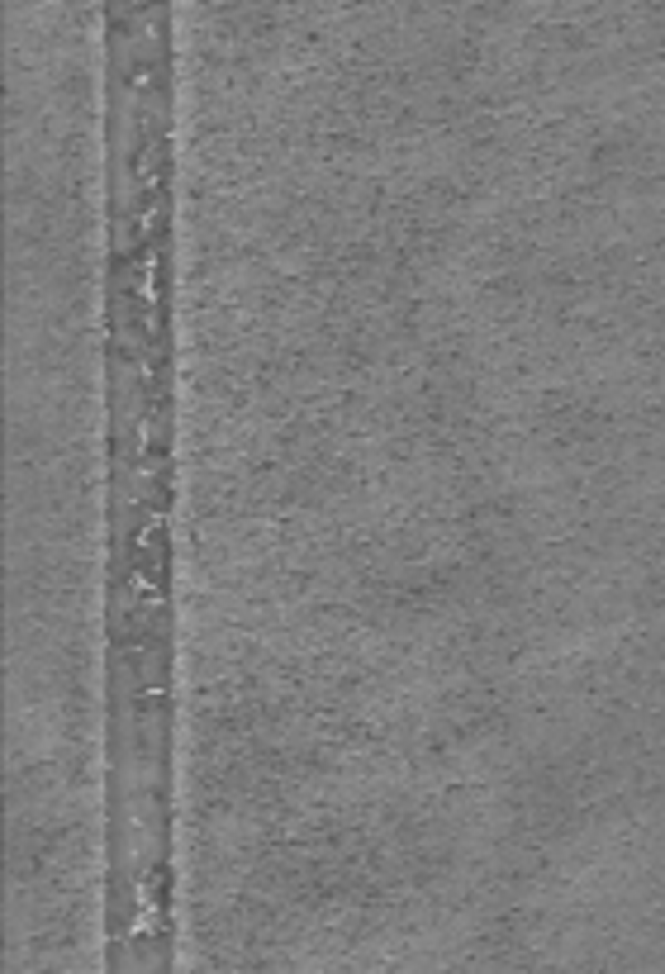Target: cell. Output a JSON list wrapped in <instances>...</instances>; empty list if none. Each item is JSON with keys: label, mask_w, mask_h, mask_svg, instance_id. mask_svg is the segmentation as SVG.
Segmentation results:
<instances>
[{"label": "cell", "mask_w": 665, "mask_h": 974, "mask_svg": "<svg viewBox=\"0 0 665 974\" xmlns=\"http://www.w3.org/2000/svg\"><path fill=\"white\" fill-rule=\"evenodd\" d=\"M176 0H105V965H176Z\"/></svg>", "instance_id": "6da1fadb"}]
</instances>
